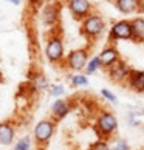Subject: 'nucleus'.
<instances>
[{"mask_svg": "<svg viewBox=\"0 0 144 150\" xmlns=\"http://www.w3.org/2000/svg\"><path fill=\"white\" fill-rule=\"evenodd\" d=\"M118 127H119V122L113 112H110V110H99L96 113L93 129L96 132L98 139H106V141L112 139L115 136V133L118 132Z\"/></svg>", "mask_w": 144, "mask_h": 150, "instance_id": "1", "label": "nucleus"}, {"mask_svg": "<svg viewBox=\"0 0 144 150\" xmlns=\"http://www.w3.org/2000/svg\"><path fill=\"white\" fill-rule=\"evenodd\" d=\"M106 28H107L106 20L98 13H92L84 20H81V34L87 40H96V39H99L104 34Z\"/></svg>", "mask_w": 144, "mask_h": 150, "instance_id": "2", "label": "nucleus"}, {"mask_svg": "<svg viewBox=\"0 0 144 150\" xmlns=\"http://www.w3.org/2000/svg\"><path fill=\"white\" fill-rule=\"evenodd\" d=\"M65 45L60 34H51L45 43V57L50 64L60 65L65 60Z\"/></svg>", "mask_w": 144, "mask_h": 150, "instance_id": "3", "label": "nucleus"}, {"mask_svg": "<svg viewBox=\"0 0 144 150\" xmlns=\"http://www.w3.org/2000/svg\"><path fill=\"white\" fill-rule=\"evenodd\" d=\"M54 132H56V121L51 118L40 119L33 130V139H34L36 146L45 149V146H48V142L51 141Z\"/></svg>", "mask_w": 144, "mask_h": 150, "instance_id": "4", "label": "nucleus"}, {"mask_svg": "<svg viewBox=\"0 0 144 150\" xmlns=\"http://www.w3.org/2000/svg\"><path fill=\"white\" fill-rule=\"evenodd\" d=\"M90 60V56H88V48H76L71 50V51L65 56L64 60V67L73 73H82L85 70V67Z\"/></svg>", "mask_w": 144, "mask_h": 150, "instance_id": "5", "label": "nucleus"}, {"mask_svg": "<svg viewBox=\"0 0 144 150\" xmlns=\"http://www.w3.org/2000/svg\"><path fill=\"white\" fill-rule=\"evenodd\" d=\"M109 43L115 45L119 40H132V22L130 20H118L109 30Z\"/></svg>", "mask_w": 144, "mask_h": 150, "instance_id": "6", "label": "nucleus"}, {"mask_svg": "<svg viewBox=\"0 0 144 150\" xmlns=\"http://www.w3.org/2000/svg\"><path fill=\"white\" fill-rule=\"evenodd\" d=\"M130 73H132V68L130 65L126 62L124 59L118 60L115 65H112L110 68H107V76L109 79L115 82V84H121V85H126L127 81L130 77Z\"/></svg>", "mask_w": 144, "mask_h": 150, "instance_id": "7", "label": "nucleus"}, {"mask_svg": "<svg viewBox=\"0 0 144 150\" xmlns=\"http://www.w3.org/2000/svg\"><path fill=\"white\" fill-rule=\"evenodd\" d=\"M60 8L62 5L57 0L54 2H50V3H45L40 9V20L45 26H56L59 23V19H60Z\"/></svg>", "mask_w": 144, "mask_h": 150, "instance_id": "8", "label": "nucleus"}, {"mask_svg": "<svg viewBox=\"0 0 144 150\" xmlns=\"http://www.w3.org/2000/svg\"><path fill=\"white\" fill-rule=\"evenodd\" d=\"M67 8L76 20H84L93 13V5L90 0H67Z\"/></svg>", "mask_w": 144, "mask_h": 150, "instance_id": "9", "label": "nucleus"}, {"mask_svg": "<svg viewBox=\"0 0 144 150\" xmlns=\"http://www.w3.org/2000/svg\"><path fill=\"white\" fill-rule=\"evenodd\" d=\"M99 60H101V65L102 68H110L112 65H115L118 60H121V54H119V50L116 48V45H112V43H109V45H106L101 53L98 54Z\"/></svg>", "mask_w": 144, "mask_h": 150, "instance_id": "10", "label": "nucleus"}, {"mask_svg": "<svg viewBox=\"0 0 144 150\" xmlns=\"http://www.w3.org/2000/svg\"><path fill=\"white\" fill-rule=\"evenodd\" d=\"M70 112H71L70 101L62 99V98L54 99V102L51 105V119H54L56 122L57 121H62V119H65L70 115Z\"/></svg>", "mask_w": 144, "mask_h": 150, "instance_id": "11", "label": "nucleus"}, {"mask_svg": "<svg viewBox=\"0 0 144 150\" xmlns=\"http://www.w3.org/2000/svg\"><path fill=\"white\" fill-rule=\"evenodd\" d=\"M16 139V125L11 121L0 122V146L6 147L14 144Z\"/></svg>", "mask_w": 144, "mask_h": 150, "instance_id": "12", "label": "nucleus"}, {"mask_svg": "<svg viewBox=\"0 0 144 150\" xmlns=\"http://www.w3.org/2000/svg\"><path fill=\"white\" fill-rule=\"evenodd\" d=\"M127 87L129 90L135 93H144V70H133L132 68L130 77L127 81Z\"/></svg>", "mask_w": 144, "mask_h": 150, "instance_id": "13", "label": "nucleus"}, {"mask_svg": "<svg viewBox=\"0 0 144 150\" xmlns=\"http://www.w3.org/2000/svg\"><path fill=\"white\" fill-rule=\"evenodd\" d=\"M143 0H113L115 8L123 14H132V13H138L141 6Z\"/></svg>", "mask_w": 144, "mask_h": 150, "instance_id": "14", "label": "nucleus"}, {"mask_svg": "<svg viewBox=\"0 0 144 150\" xmlns=\"http://www.w3.org/2000/svg\"><path fill=\"white\" fill-rule=\"evenodd\" d=\"M132 40L136 43H144V17L132 19Z\"/></svg>", "mask_w": 144, "mask_h": 150, "instance_id": "15", "label": "nucleus"}, {"mask_svg": "<svg viewBox=\"0 0 144 150\" xmlns=\"http://www.w3.org/2000/svg\"><path fill=\"white\" fill-rule=\"evenodd\" d=\"M30 85H31L33 91H43V90H48V88H50L48 79L43 74H40V73L33 74L30 77Z\"/></svg>", "mask_w": 144, "mask_h": 150, "instance_id": "16", "label": "nucleus"}, {"mask_svg": "<svg viewBox=\"0 0 144 150\" xmlns=\"http://www.w3.org/2000/svg\"><path fill=\"white\" fill-rule=\"evenodd\" d=\"M68 81H70V85L74 88H84V87H88V84H90L88 76L85 73H73L68 76Z\"/></svg>", "mask_w": 144, "mask_h": 150, "instance_id": "17", "label": "nucleus"}, {"mask_svg": "<svg viewBox=\"0 0 144 150\" xmlns=\"http://www.w3.org/2000/svg\"><path fill=\"white\" fill-rule=\"evenodd\" d=\"M101 68H102V65H101V60H99L98 54H96V56L90 57V60H88V64H87L85 70H84V73H85L87 76H90V74H95L96 71H99Z\"/></svg>", "mask_w": 144, "mask_h": 150, "instance_id": "18", "label": "nucleus"}, {"mask_svg": "<svg viewBox=\"0 0 144 150\" xmlns=\"http://www.w3.org/2000/svg\"><path fill=\"white\" fill-rule=\"evenodd\" d=\"M31 147H33V139L30 136H23L20 139H17L13 150H31Z\"/></svg>", "mask_w": 144, "mask_h": 150, "instance_id": "19", "label": "nucleus"}, {"mask_svg": "<svg viewBox=\"0 0 144 150\" xmlns=\"http://www.w3.org/2000/svg\"><path fill=\"white\" fill-rule=\"evenodd\" d=\"M110 150H130V144L124 138H116L113 142H110Z\"/></svg>", "mask_w": 144, "mask_h": 150, "instance_id": "20", "label": "nucleus"}, {"mask_svg": "<svg viewBox=\"0 0 144 150\" xmlns=\"http://www.w3.org/2000/svg\"><path fill=\"white\" fill-rule=\"evenodd\" d=\"M48 93H50V96H53L54 99H59V98H62V96H64L65 87H64L62 84H53V85H50Z\"/></svg>", "mask_w": 144, "mask_h": 150, "instance_id": "21", "label": "nucleus"}, {"mask_svg": "<svg viewBox=\"0 0 144 150\" xmlns=\"http://www.w3.org/2000/svg\"><path fill=\"white\" fill-rule=\"evenodd\" d=\"M88 150H110V142L106 139H96L95 142L90 144Z\"/></svg>", "mask_w": 144, "mask_h": 150, "instance_id": "22", "label": "nucleus"}, {"mask_svg": "<svg viewBox=\"0 0 144 150\" xmlns=\"http://www.w3.org/2000/svg\"><path fill=\"white\" fill-rule=\"evenodd\" d=\"M101 96L106 99L107 102H110V104H115L116 101H118V98H116V94L112 91V90H109V88H101Z\"/></svg>", "mask_w": 144, "mask_h": 150, "instance_id": "23", "label": "nucleus"}, {"mask_svg": "<svg viewBox=\"0 0 144 150\" xmlns=\"http://www.w3.org/2000/svg\"><path fill=\"white\" fill-rule=\"evenodd\" d=\"M136 116H138V113L130 112L129 115H127V122H129L130 125H140V121L136 119Z\"/></svg>", "mask_w": 144, "mask_h": 150, "instance_id": "24", "label": "nucleus"}, {"mask_svg": "<svg viewBox=\"0 0 144 150\" xmlns=\"http://www.w3.org/2000/svg\"><path fill=\"white\" fill-rule=\"evenodd\" d=\"M28 3L33 6H39V5H42V0H28Z\"/></svg>", "mask_w": 144, "mask_h": 150, "instance_id": "25", "label": "nucleus"}, {"mask_svg": "<svg viewBox=\"0 0 144 150\" xmlns=\"http://www.w3.org/2000/svg\"><path fill=\"white\" fill-rule=\"evenodd\" d=\"M6 2H9V3H13V5H16V6H19V5L22 3V0H6Z\"/></svg>", "mask_w": 144, "mask_h": 150, "instance_id": "26", "label": "nucleus"}, {"mask_svg": "<svg viewBox=\"0 0 144 150\" xmlns=\"http://www.w3.org/2000/svg\"><path fill=\"white\" fill-rule=\"evenodd\" d=\"M36 150H45V149H42V147H37Z\"/></svg>", "mask_w": 144, "mask_h": 150, "instance_id": "27", "label": "nucleus"}, {"mask_svg": "<svg viewBox=\"0 0 144 150\" xmlns=\"http://www.w3.org/2000/svg\"><path fill=\"white\" fill-rule=\"evenodd\" d=\"M45 2H47V3H50V2H54V0H45Z\"/></svg>", "mask_w": 144, "mask_h": 150, "instance_id": "28", "label": "nucleus"}]
</instances>
